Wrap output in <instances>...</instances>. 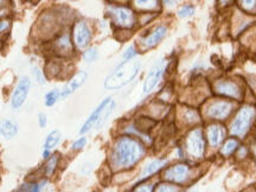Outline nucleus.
<instances>
[{"mask_svg": "<svg viewBox=\"0 0 256 192\" xmlns=\"http://www.w3.org/2000/svg\"><path fill=\"white\" fill-rule=\"evenodd\" d=\"M146 150L142 142L132 136H120L114 142L112 165L115 170H128L136 166L145 156Z\"/></svg>", "mask_w": 256, "mask_h": 192, "instance_id": "nucleus-1", "label": "nucleus"}, {"mask_svg": "<svg viewBox=\"0 0 256 192\" xmlns=\"http://www.w3.org/2000/svg\"><path fill=\"white\" fill-rule=\"evenodd\" d=\"M140 70L139 63H132L130 60H124L107 76L104 81V88L113 90L130 84L136 78Z\"/></svg>", "mask_w": 256, "mask_h": 192, "instance_id": "nucleus-2", "label": "nucleus"}, {"mask_svg": "<svg viewBox=\"0 0 256 192\" xmlns=\"http://www.w3.org/2000/svg\"><path fill=\"white\" fill-rule=\"evenodd\" d=\"M254 116L255 110L250 106H246V107L241 108L230 124V134L234 136H244L250 130Z\"/></svg>", "mask_w": 256, "mask_h": 192, "instance_id": "nucleus-3", "label": "nucleus"}, {"mask_svg": "<svg viewBox=\"0 0 256 192\" xmlns=\"http://www.w3.org/2000/svg\"><path fill=\"white\" fill-rule=\"evenodd\" d=\"M185 148L191 158H203L204 153H206V139H204L203 130L200 128H194L190 130L186 140H185Z\"/></svg>", "mask_w": 256, "mask_h": 192, "instance_id": "nucleus-4", "label": "nucleus"}, {"mask_svg": "<svg viewBox=\"0 0 256 192\" xmlns=\"http://www.w3.org/2000/svg\"><path fill=\"white\" fill-rule=\"evenodd\" d=\"M191 178V168L188 164L179 162L171 168H168L162 174V179L165 183H170L182 186L185 185Z\"/></svg>", "mask_w": 256, "mask_h": 192, "instance_id": "nucleus-5", "label": "nucleus"}, {"mask_svg": "<svg viewBox=\"0 0 256 192\" xmlns=\"http://www.w3.org/2000/svg\"><path fill=\"white\" fill-rule=\"evenodd\" d=\"M166 66H168L166 60H159V62H156L154 66H152L151 70H150L148 74H147L145 82H144V86H142L144 94L146 95L150 94V92H152L156 88V86L159 84V82L162 81V76H164Z\"/></svg>", "mask_w": 256, "mask_h": 192, "instance_id": "nucleus-6", "label": "nucleus"}, {"mask_svg": "<svg viewBox=\"0 0 256 192\" xmlns=\"http://www.w3.org/2000/svg\"><path fill=\"white\" fill-rule=\"evenodd\" d=\"M112 17L114 23L122 28H132L136 24V16L133 10L126 6H116L112 10Z\"/></svg>", "mask_w": 256, "mask_h": 192, "instance_id": "nucleus-7", "label": "nucleus"}, {"mask_svg": "<svg viewBox=\"0 0 256 192\" xmlns=\"http://www.w3.org/2000/svg\"><path fill=\"white\" fill-rule=\"evenodd\" d=\"M74 36V43L75 46L80 50L86 49L88 48L92 42V30L89 28V24L86 20H78L75 24L72 31Z\"/></svg>", "mask_w": 256, "mask_h": 192, "instance_id": "nucleus-8", "label": "nucleus"}, {"mask_svg": "<svg viewBox=\"0 0 256 192\" xmlns=\"http://www.w3.org/2000/svg\"><path fill=\"white\" fill-rule=\"evenodd\" d=\"M31 88V81L28 76H24L19 80L17 87L14 88V94L11 98V107L14 110H19V108L23 107V104L26 101L28 92Z\"/></svg>", "mask_w": 256, "mask_h": 192, "instance_id": "nucleus-9", "label": "nucleus"}, {"mask_svg": "<svg viewBox=\"0 0 256 192\" xmlns=\"http://www.w3.org/2000/svg\"><path fill=\"white\" fill-rule=\"evenodd\" d=\"M234 106L230 101H215L208 107L206 115L212 120H226L232 114Z\"/></svg>", "mask_w": 256, "mask_h": 192, "instance_id": "nucleus-10", "label": "nucleus"}, {"mask_svg": "<svg viewBox=\"0 0 256 192\" xmlns=\"http://www.w3.org/2000/svg\"><path fill=\"white\" fill-rule=\"evenodd\" d=\"M215 89L217 94L226 96V98H234V100H240L242 98L241 88L238 87V83L232 81V80H224V81L217 82Z\"/></svg>", "mask_w": 256, "mask_h": 192, "instance_id": "nucleus-11", "label": "nucleus"}, {"mask_svg": "<svg viewBox=\"0 0 256 192\" xmlns=\"http://www.w3.org/2000/svg\"><path fill=\"white\" fill-rule=\"evenodd\" d=\"M112 100H113V98H110H110H106L104 100H102V102H100V104H98V107L95 108V110H92V113L89 115L88 119L86 120L84 124H83L81 130H80V133H81V134L88 133L89 130L96 127V124H98V120H100L102 113H104V108L107 107L108 104H110Z\"/></svg>", "mask_w": 256, "mask_h": 192, "instance_id": "nucleus-12", "label": "nucleus"}, {"mask_svg": "<svg viewBox=\"0 0 256 192\" xmlns=\"http://www.w3.org/2000/svg\"><path fill=\"white\" fill-rule=\"evenodd\" d=\"M88 78V72H84V70H81L78 74L72 76V78L70 80L68 84L63 88V90H60V98H66L74 94L78 88H81L83 84H84Z\"/></svg>", "mask_w": 256, "mask_h": 192, "instance_id": "nucleus-13", "label": "nucleus"}, {"mask_svg": "<svg viewBox=\"0 0 256 192\" xmlns=\"http://www.w3.org/2000/svg\"><path fill=\"white\" fill-rule=\"evenodd\" d=\"M168 31V26H165V25H158V26L153 28L146 37H144V40L142 42V46H145L146 49H151V48L156 46L160 42L166 37Z\"/></svg>", "mask_w": 256, "mask_h": 192, "instance_id": "nucleus-14", "label": "nucleus"}, {"mask_svg": "<svg viewBox=\"0 0 256 192\" xmlns=\"http://www.w3.org/2000/svg\"><path fill=\"white\" fill-rule=\"evenodd\" d=\"M168 164V159H154L151 160L150 162H147L145 165V168H142V174H140L139 182H144L146 179L153 177V176L158 174L159 171L164 170L166 166Z\"/></svg>", "mask_w": 256, "mask_h": 192, "instance_id": "nucleus-15", "label": "nucleus"}, {"mask_svg": "<svg viewBox=\"0 0 256 192\" xmlns=\"http://www.w3.org/2000/svg\"><path fill=\"white\" fill-rule=\"evenodd\" d=\"M226 136V130L223 126L218 124H212L208 127L206 138L211 147H217L220 145V142L224 140Z\"/></svg>", "mask_w": 256, "mask_h": 192, "instance_id": "nucleus-16", "label": "nucleus"}, {"mask_svg": "<svg viewBox=\"0 0 256 192\" xmlns=\"http://www.w3.org/2000/svg\"><path fill=\"white\" fill-rule=\"evenodd\" d=\"M54 49H55L57 55L69 56L72 52V40H70L69 34H62V36L57 38L55 43H54Z\"/></svg>", "mask_w": 256, "mask_h": 192, "instance_id": "nucleus-17", "label": "nucleus"}, {"mask_svg": "<svg viewBox=\"0 0 256 192\" xmlns=\"http://www.w3.org/2000/svg\"><path fill=\"white\" fill-rule=\"evenodd\" d=\"M48 185L46 179H42L37 182H28L20 185L17 192H44Z\"/></svg>", "mask_w": 256, "mask_h": 192, "instance_id": "nucleus-18", "label": "nucleus"}, {"mask_svg": "<svg viewBox=\"0 0 256 192\" xmlns=\"http://www.w3.org/2000/svg\"><path fill=\"white\" fill-rule=\"evenodd\" d=\"M60 139H62V134H60V130H51L46 138V142H44L43 145V151H52V150L60 142Z\"/></svg>", "mask_w": 256, "mask_h": 192, "instance_id": "nucleus-19", "label": "nucleus"}, {"mask_svg": "<svg viewBox=\"0 0 256 192\" xmlns=\"http://www.w3.org/2000/svg\"><path fill=\"white\" fill-rule=\"evenodd\" d=\"M0 124H2V134L6 138V139H12V138H14L18 134L19 127L16 121L11 119H6Z\"/></svg>", "mask_w": 256, "mask_h": 192, "instance_id": "nucleus-20", "label": "nucleus"}, {"mask_svg": "<svg viewBox=\"0 0 256 192\" xmlns=\"http://www.w3.org/2000/svg\"><path fill=\"white\" fill-rule=\"evenodd\" d=\"M58 156L51 154L49 159H46V165L43 166V174L46 178H49L56 172L57 166H58Z\"/></svg>", "mask_w": 256, "mask_h": 192, "instance_id": "nucleus-21", "label": "nucleus"}, {"mask_svg": "<svg viewBox=\"0 0 256 192\" xmlns=\"http://www.w3.org/2000/svg\"><path fill=\"white\" fill-rule=\"evenodd\" d=\"M238 150V142L236 139H229L223 144L220 148V154L224 156H230Z\"/></svg>", "mask_w": 256, "mask_h": 192, "instance_id": "nucleus-22", "label": "nucleus"}, {"mask_svg": "<svg viewBox=\"0 0 256 192\" xmlns=\"http://www.w3.org/2000/svg\"><path fill=\"white\" fill-rule=\"evenodd\" d=\"M60 98V89H52V90L46 92V96H44V104H46V107H52V106L55 104Z\"/></svg>", "mask_w": 256, "mask_h": 192, "instance_id": "nucleus-23", "label": "nucleus"}, {"mask_svg": "<svg viewBox=\"0 0 256 192\" xmlns=\"http://www.w3.org/2000/svg\"><path fill=\"white\" fill-rule=\"evenodd\" d=\"M183 120L188 124H194L200 122V114H198L197 110L188 108V110L183 113Z\"/></svg>", "mask_w": 256, "mask_h": 192, "instance_id": "nucleus-24", "label": "nucleus"}, {"mask_svg": "<svg viewBox=\"0 0 256 192\" xmlns=\"http://www.w3.org/2000/svg\"><path fill=\"white\" fill-rule=\"evenodd\" d=\"M98 48H88L83 52V60L87 63H92L98 60Z\"/></svg>", "mask_w": 256, "mask_h": 192, "instance_id": "nucleus-25", "label": "nucleus"}, {"mask_svg": "<svg viewBox=\"0 0 256 192\" xmlns=\"http://www.w3.org/2000/svg\"><path fill=\"white\" fill-rule=\"evenodd\" d=\"M154 192H180V188L170 183H162L154 188Z\"/></svg>", "mask_w": 256, "mask_h": 192, "instance_id": "nucleus-26", "label": "nucleus"}, {"mask_svg": "<svg viewBox=\"0 0 256 192\" xmlns=\"http://www.w3.org/2000/svg\"><path fill=\"white\" fill-rule=\"evenodd\" d=\"M31 70H32V75H34V80H36V82L38 83V84H40V86L46 84V76H44V72H42L38 66H32Z\"/></svg>", "mask_w": 256, "mask_h": 192, "instance_id": "nucleus-27", "label": "nucleus"}, {"mask_svg": "<svg viewBox=\"0 0 256 192\" xmlns=\"http://www.w3.org/2000/svg\"><path fill=\"white\" fill-rule=\"evenodd\" d=\"M138 54L139 52H138L136 46H130L126 50H124L122 57L124 60H132L133 58H136V57L138 56Z\"/></svg>", "mask_w": 256, "mask_h": 192, "instance_id": "nucleus-28", "label": "nucleus"}, {"mask_svg": "<svg viewBox=\"0 0 256 192\" xmlns=\"http://www.w3.org/2000/svg\"><path fill=\"white\" fill-rule=\"evenodd\" d=\"M194 14V8L192 5H184L183 8L178 11V16L180 18H186V17H190Z\"/></svg>", "mask_w": 256, "mask_h": 192, "instance_id": "nucleus-29", "label": "nucleus"}, {"mask_svg": "<svg viewBox=\"0 0 256 192\" xmlns=\"http://www.w3.org/2000/svg\"><path fill=\"white\" fill-rule=\"evenodd\" d=\"M87 142H88V139L86 136L78 138V140H75V142H72V151H80V150H82L83 147L87 145Z\"/></svg>", "mask_w": 256, "mask_h": 192, "instance_id": "nucleus-30", "label": "nucleus"}, {"mask_svg": "<svg viewBox=\"0 0 256 192\" xmlns=\"http://www.w3.org/2000/svg\"><path fill=\"white\" fill-rule=\"evenodd\" d=\"M154 184L146 183V184H139L134 188L133 192H154Z\"/></svg>", "mask_w": 256, "mask_h": 192, "instance_id": "nucleus-31", "label": "nucleus"}, {"mask_svg": "<svg viewBox=\"0 0 256 192\" xmlns=\"http://www.w3.org/2000/svg\"><path fill=\"white\" fill-rule=\"evenodd\" d=\"M38 124H40V128H46L48 124V116L46 114L43 113V112L38 113Z\"/></svg>", "mask_w": 256, "mask_h": 192, "instance_id": "nucleus-32", "label": "nucleus"}, {"mask_svg": "<svg viewBox=\"0 0 256 192\" xmlns=\"http://www.w3.org/2000/svg\"><path fill=\"white\" fill-rule=\"evenodd\" d=\"M10 26H11V23H10V20H8V19H2V20H0V34H4L5 31H8Z\"/></svg>", "mask_w": 256, "mask_h": 192, "instance_id": "nucleus-33", "label": "nucleus"}, {"mask_svg": "<svg viewBox=\"0 0 256 192\" xmlns=\"http://www.w3.org/2000/svg\"><path fill=\"white\" fill-rule=\"evenodd\" d=\"M4 4H6V2H0V10H2V8H5V5Z\"/></svg>", "mask_w": 256, "mask_h": 192, "instance_id": "nucleus-34", "label": "nucleus"}, {"mask_svg": "<svg viewBox=\"0 0 256 192\" xmlns=\"http://www.w3.org/2000/svg\"><path fill=\"white\" fill-rule=\"evenodd\" d=\"M0 136H2V124H0Z\"/></svg>", "mask_w": 256, "mask_h": 192, "instance_id": "nucleus-35", "label": "nucleus"}, {"mask_svg": "<svg viewBox=\"0 0 256 192\" xmlns=\"http://www.w3.org/2000/svg\"><path fill=\"white\" fill-rule=\"evenodd\" d=\"M194 192H198V191H194Z\"/></svg>", "mask_w": 256, "mask_h": 192, "instance_id": "nucleus-36", "label": "nucleus"}]
</instances>
